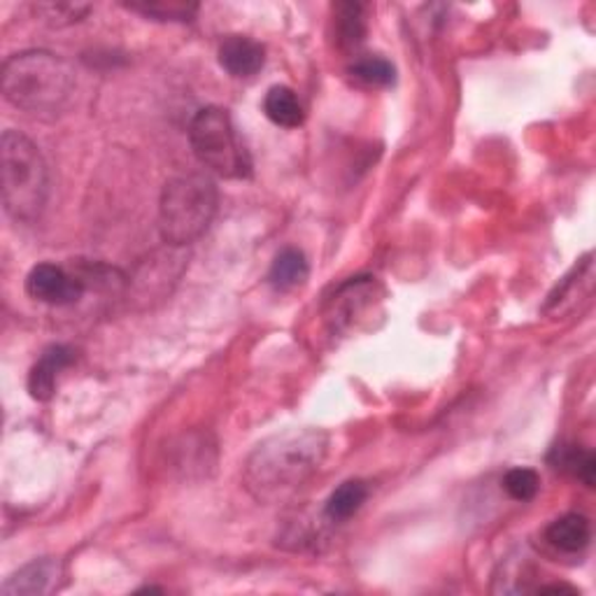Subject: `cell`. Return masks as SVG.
<instances>
[{
	"mask_svg": "<svg viewBox=\"0 0 596 596\" xmlns=\"http://www.w3.org/2000/svg\"><path fill=\"white\" fill-rule=\"evenodd\" d=\"M322 429H284L259 443L245 461V490L259 503H282L311 480L326 459Z\"/></svg>",
	"mask_w": 596,
	"mask_h": 596,
	"instance_id": "6da1fadb",
	"label": "cell"
},
{
	"mask_svg": "<svg viewBox=\"0 0 596 596\" xmlns=\"http://www.w3.org/2000/svg\"><path fill=\"white\" fill-rule=\"evenodd\" d=\"M0 80L10 105L45 119L63 115L77 90L73 65L48 50H27L8 56Z\"/></svg>",
	"mask_w": 596,
	"mask_h": 596,
	"instance_id": "7a4b0ae2",
	"label": "cell"
},
{
	"mask_svg": "<svg viewBox=\"0 0 596 596\" xmlns=\"http://www.w3.org/2000/svg\"><path fill=\"white\" fill-rule=\"evenodd\" d=\"M0 166L6 212L14 222H35L50 196V172L38 145L19 130H6L0 138Z\"/></svg>",
	"mask_w": 596,
	"mask_h": 596,
	"instance_id": "3957f363",
	"label": "cell"
},
{
	"mask_svg": "<svg viewBox=\"0 0 596 596\" xmlns=\"http://www.w3.org/2000/svg\"><path fill=\"white\" fill-rule=\"evenodd\" d=\"M219 191L206 172L178 175L166 182L159 201V229L166 245L187 248L201 238L217 215Z\"/></svg>",
	"mask_w": 596,
	"mask_h": 596,
	"instance_id": "277c9868",
	"label": "cell"
},
{
	"mask_svg": "<svg viewBox=\"0 0 596 596\" xmlns=\"http://www.w3.org/2000/svg\"><path fill=\"white\" fill-rule=\"evenodd\" d=\"M189 143L198 164L227 180H248L252 157L240 140L229 109L208 105L194 115L189 124Z\"/></svg>",
	"mask_w": 596,
	"mask_h": 596,
	"instance_id": "5b68a950",
	"label": "cell"
},
{
	"mask_svg": "<svg viewBox=\"0 0 596 596\" xmlns=\"http://www.w3.org/2000/svg\"><path fill=\"white\" fill-rule=\"evenodd\" d=\"M86 292V282L82 273H71L56 263H38L27 275V294L48 305H73Z\"/></svg>",
	"mask_w": 596,
	"mask_h": 596,
	"instance_id": "8992f818",
	"label": "cell"
},
{
	"mask_svg": "<svg viewBox=\"0 0 596 596\" xmlns=\"http://www.w3.org/2000/svg\"><path fill=\"white\" fill-rule=\"evenodd\" d=\"M63 578L61 562L52 557L35 560L27 566H21L17 573L3 583L0 592L6 596H40L59 589V581Z\"/></svg>",
	"mask_w": 596,
	"mask_h": 596,
	"instance_id": "52a82bcc",
	"label": "cell"
},
{
	"mask_svg": "<svg viewBox=\"0 0 596 596\" xmlns=\"http://www.w3.org/2000/svg\"><path fill=\"white\" fill-rule=\"evenodd\" d=\"M217 56L231 77H252L266 63V50L250 35H227Z\"/></svg>",
	"mask_w": 596,
	"mask_h": 596,
	"instance_id": "ba28073f",
	"label": "cell"
},
{
	"mask_svg": "<svg viewBox=\"0 0 596 596\" xmlns=\"http://www.w3.org/2000/svg\"><path fill=\"white\" fill-rule=\"evenodd\" d=\"M75 355L71 347L65 345H52L42 357L35 362V366L29 373V391L35 401H50L56 391L59 373L73 364Z\"/></svg>",
	"mask_w": 596,
	"mask_h": 596,
	"instance_id": "9c48e42d",
	"label": "cell"
},
{
	"mask_svg": "<svg viewBox=\"0 0 596 596\" xmlns=\"http://www.w3.org/2000/svg\"><path fill=\"white\" fill-rule=\"evenodd\" d=\"M375 292L373 278H352L338 286V292L331 299L328 307V322L334 328L349 324L359 313H364Z\"/></svg>",
	"mask_w": 596,
	"mask_h": 596,
	"instance_id": "30bf717a",
	"label": "cell"
},
{
	"mask_svg": "<svg viewBox=\"0 0 596 596\" xmlns=\"http://www.w3.org/2000/svg\"><path fill=\"white\" fill-rule=\"evenodd\" d=\"M545 541L555 550L564 552V555H578L592 541V524L581 513H566L555 522H550L545 529Z\"/></svg>",
	"mask_w": 596,
	"mask_h": 596,
	"instance_id": "8fae6325",
	"label": "cell"
},
{
	"mask_svg": "<svg viewBox=\"0 0 596 596\" xmlns=\"http://www.w3.org/2000/svg\"><path fill=\"white\" fill-rule=\"evenodd\" d=\"M368 494V484L364 480H345L341 488H336L326 499L324 517L334 524L352 520L364 508Z\"/></svg>",
	"mask_w": 596,
	"mask_h": 596,
	"instance_id": "7c38bea8",
	"label": "cell"
},
{
	"mask_svg": "<svg viewBox=\"0 0 596 596\" xmlns=\"http://www.w3.org/2000/svg\"><path fill=\"white\" fill-rule=\"evenodd\" d=\"M307 275H311V266H307L305 254L296 248H284L271 263L269 282L275 292H292L307 280Z\"/></svg>",
	"mask_w": 596,
	"mask_h": 596,
	"instance_id": "4fadbf2b",
	"label": "cell"
},
{
	"mask_svg": "<svg viewBox=\"0 0 596 596\" xmlns=\"http://www.w3.org/2000/svg\"><path fill=\"white\" fill-rule=\"evenodd\" d=\"M263 113H266V117L275 126H282V128H299L305 122L303 105L296 92L282 84H275L269 90L266 98H263Z\"/></svg>",
	"mask_w": 596,
	"mask_h": 596,
	"instance_id": "5bb4252c",
	"label": "cell"
},
{
	"mask_svg": "<svg viewBox=\"0 0 596 596\" xmlns=\"http://www.w3.org/2000/svg\"><path fill=\"white\" fill-rule=\"evenodd\" d=\"M550 463L557 471H564L573 478H578L581 482H585L587 488L594 484V475H596V459L592 450H585L581 446H560L555 448V452L550 454Z\"/></svg>",
	"mask_w": 596,
	"mask_h": 596,
	"instance_id": "9a60e30c",
	"label": "cell"
},
{
	"mask_svg": "<svg viewBox=\"0 0 596 596\" xmlns=\"http://www.w3.org/2000/svg\"><path fill=\"white\" fill-rule=\"evenodd\" d=\"M336 12V40L341 50H355L366 38V19L359 3H338Z\"/></svg>",
	"mask_w": 596,
	"mask_h": 596,
	"instance_id": "2e32d148",
	"label": "cell"
},
{
	"mask_svg": "<svg viewBox=\"0 0 596 596\" xmlns=\"http://www.w3.org/2000/svg\"><path fill=\"white\" fill-rule=\"evenodd\" d=\"M349 75L362 86H370V90H380V86H389L396 80V69L391 61L378 54H368L355 59V63L349 65Z\"/></svg>",
	"mask_w": 596,
	"mask_h": 596,
	"instance_id": "e0dca14e",
	"label": "cell"
},
{
	"mask_svg": "<svg viewBox=\"0 0 596 596\" xmlns=\"http://www.w3.org/2000/svg\"><path fill=\"white\" fill-rule=\"evenodd\" d=\"M126 8L159 21H191L198 12L196 3H182V0H140V3H128Z\"/></svg>",
	"mask_w": 596,
	"mask_h": 596,
	"instance_id": "ac0fdd59",
	"label": "cell"
},
{
	"mask_svg": "<svg viewBox=\"0 0 596 596\" xmlns=\"http://www.w3.org/2000/svg\"><path fill=\"white\" fill-rule=\"evenodd\" d=\"M503 490L513 501L526 503L532 501L541 490V475L534 469H511L503 475Z\"/></svg>",
	"mask_w": 596,
	"mask_h": 596,
	"instance_id": "d6986e66",
	"label": "cell"
},
{
	"mask_svg": "<svg viewBox=\"0 0 596 596\" xmlns=\"http://www.w3.org/2000/svg\"><path fill=\"white\" fill-rule=\"evenodd\" d=\"M33 10L42 21H48L50 27H69L80 21L92 8L80 3H40Z\"/></svg>",
	"mask_w": 596,
	"mask_h": 596,
	"instance_id": "ffe728a7",
	"label": "cell"
}]
</instances>
